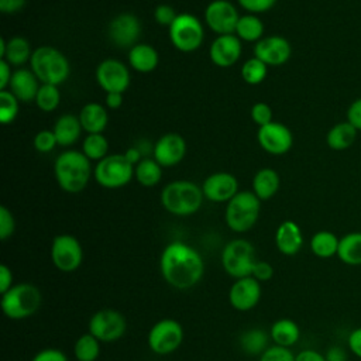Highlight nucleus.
Wrapping results in <instances>:
<instances>
[{"mask_svg": "<svg viewBox=\"0 0 361 361\" xmlns=\"http://www.w3.org/2000/svg\"><path fill=\"white\" fill-rule=\"evenodd\" d=\"M159 268L164 279L171 286L176 289H189L203 276L204 262L193 247L180 241H173L164 248Z\"/></svg>", "mask_w": 361, "mask_h": 361, "instance_id": "1", "label": "nucleus"}, {"mask_svg": "<svg viewBox=\"0 0 361 361\" xmlns=\"http://www.w3.org/2000/svg\"><path fill=\"white\" fill-rule=\"evenodd\" d=\"M54 175L62 190L68 193L82 192L90 180V159L82 151L61 152L54 164Z\"/></svg>", "mask_w": 361, "mask_h": 361, "instance_id": "2", "label": "nucleus"}, {"mask_svg": "<svg viewBox=\"0 0 361 361\" xmlns=\"http://www.w3.org/2000/svg\"><path fill=\"white\" fill-rule=\"evenodd\" d=\"M203 190L190 180H173L161 192V203L166 212L175 216H190L203 203Z\"/></svg>", "mask_w": 361, "mask_h": 361, "instance_id": "3", "label": "nucleus"}, {"mask_svg": "<svg viewBox=\"0 0 361 361\" xmlns=\"http://www.w3.org/2000/svg\"><path fill=\"white\" fill-rule=\"evenodd\" d=\"M30 66L41 83L55 86L63 83L71 73L68 58L49 45H42L32 51Z\"/></svg>", "mask_w": 361, "mask_h": 361, "instance_id": "4", "label": "nucleus"}, {"mask_svg": "<svg viewBox=\"0 0 361 361\" xmlns=\"http://www.w3.org/2000/svg\"><path fill=\"white\" fill-rule=\"evenodd\" d=\"M41 292L28 282L13 285L1 295L0 306L3 313L13 320H21L32 316L41 305Z\"/></svg>", "mask_w": 361, "mask_h": 361, "instance_id": "5", "label": "nucleus"}, {"mask_svg": "<svg viewBox=\"0 0 361 361\" xmlns=\"http://www.w3.org/2000/svg\"><path fill=\"white\" fill-rule=\"evenodd\" d=\"M261 200L254 192L243 190L227 202L224 220L230 230L235 233L248 231L258 220Z\"/></svg>", "mask_w": 361, "mask_h": 361, "instance_id": "6", "label": "nucleus"}, {"mask_svg": "<svg viewBox=\"0 0 361 361\" xmlns=\"http://www.w3.org/2000/svg\"><path fill=\"white\" fill-rule=\"evenodd\" d=\"M255 262V250L248 240H231L221 251V265L235 279L251 276Z\"/></svg>", "mask_w": 361, "mask_h": 361, "instance_id": "7", "label": "nucleus"}, {"mask_svg": "<svg viewBox=\"0 0 361 361\" xmlns=\"http://www.w3.org/2000/svg\"><path fill=\"white\" fill-rule=\"evenodd\" d=\"M134 171L135 166L127 161L124 154H111L96 164L93 176L100 186L118 189L133 179Z\"/></svg>", "mask_w": 361, "mask_h": 361, "instance_id": "8", "label": "nucleus"}, {"mask_svg": "<svg viewBox=\"0 0 361 361\" xmlns=\"http://www.w3.org/2000/svg\"><path fill=\"white\" fill-rule=\"evenodd\" d=\"M204 38V30L200 20L189 13H180L169 27V39L180 52L196 51Z\"/></svg>", "mask_w": 361, "mask_h": 361, "instance_id": "9", "label": "nucleus"}, {"mask_svg": "<svg viewBox=\"0 0 361 361\" xmlns=\"http://www.w3.org/2000/svg\"><path fill=\"white\" fill-rule=\"evenodd\" d=\"M149 348L159 355H166L179 348L183 341V329L173 319H162L157 322L148 333Z\"/></svg>", "mask_w": 361, "mask_h": 361, "instance_id": "10", "label": "nucleus"}, {"mask_svg": "<svg viewBox=\"0 0 361 361\" xmlns=\"http://www.w3.org/2000/svg\"><path fill=\"white\" fill-rule=\"evenodd\" d=\"M126 317L113 309H102L89 320V333L100 343H113L121 338L126 333Z\"/></svg>", "mask_w": 361, "mask_h": 361, "instance_id": "11", "label": "nucleus"}, {"mask_svg": "<svg viewBox=\"0 0 361 361\" xmlns=\"http://www.w3.org/2000/svg\"><path fill=\"white\" fill-rule=\"evenodd\" d=\"M51 259L62 272L76 271L83 259V250L79 240L71 234H59L51 244Z\"/></svg>", "mask_w": 361, "mask_h": 361, "instance_id": "12", "label": "nucleus"}, {"mask_svg": "<svg viewBox=\"0 0 361 361\" xmlns=\"http://www.w3.org/2000/svg\"><path fill=\"white\" fill-rule=\"evenodd\" d=\"M240 20L238 11L228 0H213L204 10V21L207 27L219 35L235 32Z\"/></svg>", "mask_w": 361, "mask_h": 361, "instance_id": "13", "label": "nucleus"}, {"mask_svg": "<svg viewBox=\"0 0 361 361\" xmlns=\"http://www.w3.org/2000/svg\"><path fill=\"white\" fill-rule=\"evenodd\" d=\"M96 80L106 93H124L131 79L127 66L121 61L107 58L97 65Z\"/></svg>", "mask_w": 361, "mask_h": 361, "instance_id": "14", "label": "nucleus"}, {"mask_svg": "<svg viewBox=\"0 0 361 361\" xmlns=\"http://www.w3.org/2000/svg\"><path fill=\"white\" fill-rule=\"evenodd\" d=\"M257 140L261 148L272 155L286 154L293 144L290 130L285 124L276 121H271L269 124L259 127Z\"/></svg>", "mask_w": 361, "mask_h": 361, "instance_id": "15", "label": "nucleus"}, {"mask_svg": "<svg viewBox=\"0 0 361 361\" xmlns=\"http://www.w3.org/2000/svg\"><path fill=\"white\" fill-rule=\"evenodd\" d=\"M109 38L118 48H133L141 34V24L137 16L121 13L109 24Z\"/></svg>", "mask_w": 361, "mask_h": 361, "instance_id": "16", "label": "nucleus"}, {"mask_svg": "<svg viewBox=\"0 0 361 361\" xmlns=\"http://www.w3.org/2000/svg\"><path fill=\"white\" fill-rule=\"evenodd\" d=\"M292 48L286 38L281 35H269L261 38L254 47V56L267 66H281L290 58Z\"/></svg>", "mask_w": 361, "mask_h": 361, "instance_id": "17", "label": "nucleus"}, {"mask_svg": "<svg viewBox=\"0 0 361 361\" xmlns=\"http://www.w3.org/2000/svg\"><path fill=\"white\" fill-rule=\"evenodd\" d=\"M261 299V282L254 276H245L235 279L228 292L230 305L240 310L247 312L258 305Z\"/></svg>", "mask_w": 361, "mask_h": 361, "instance_id": "18", "label": "nucleus"}, {"mask_svg": "<svg viewBox=\"0 0 361 361\" xmlns=\"http://www.w3.org/2000/svg\"><path fill=\"white\" fill-rule=\"evenodd\" d=\"M202 190L204 197L210 202H228L238 193V180L233 173L214 172L204 179Z\"/></svg>", "mask_w": 361, "mask_h": 361, "instance_id": "19", "label": "nucleus"}, {"mask_svg": "<svg viewBox=\"0 0 361 361\" xmlns=\"http://www.w3.org/2000/svg\"><path fill=\"white\" fill-rule=\"evenodd\" d=\"M241 39L234 34L219 35L210 45V61L220 68L233 66L241 56Z\"/></svg>", "mask_w": 361, "mask_h": 361, "instance_id": "20", "label": "nucleus"}, {"mask_svg": "<svg viewBox=\"0 0 361 361\" xmlns=\"http://www.w3.org/2000/svg\"><path fill=\"white\" fill-rule=\"evenodd\" d=\"M154 159L161 166L178 165L186 154V142L182 135L169 133L162 135L154 145Z\"/></svg>", "mask_w": 361, "mask_h": 361, "instance_id": "21", "label": "nucleus"}, {"mask_svg": "<svg viewBox=\"0 0 361 361\" xmlns=\"http://www.w3.org/2000/svg\"><path fill=\"white\" fill-rule=\"evenodd\" d=\"M275 244L279 252H282L283 255L298 254L303 245V235L300 227L292 220L282 221L275 233Z\"/></svg>", "mask_w": 361, "mask_h": 361, "instance_id": "22", "label": "nucleus"}, {"mask_svg": "<svg viewBox=\"0 0 361 361\" xmlns=\"http://www.w3.org/2000/svg\"><path fill=\"white\" fill-rule=\"evenodd\" d=\"M38 78L31 69L20 68L13 72L8 90L20 100V102H31L35 100L38 89Z\"/></svg>", "mask_w": 361, "mask_h": 361, "instance_id": "23", "label": "nucleus"}, {"mask_svg": "<svg viewBox=\"0 0 361 361\" xmlns=\"http://www.w3.org/2000/svg\"><path fill=\"white\" fill-rule=\"evenodd\" d=\"M31 55L30 42L24 37H11L10 39L0 38V59H4L11 66H21L30 62Z\"/></svg>", "mask_w": 361, "mask_h": 361, "instance_id": "24", "label": "nucleus"}, {"mask_svg": "<svg viewBox=\"0 0 361 361\" xmlns=\"http://www.w3.org/2000/svg\"><path fill=\"white\" fill-rule=\"evenodd\" d=\"M79 120L83 131L87 134H100L107 126L109 116L106 109L100 103H87L79 113Z\"/></svg>", "mask_w": 361, "mask_h": 361, "instance_id": "25", "label": "nucleus"}, {"mask_svg": "<svg viewBox=\"0 0 361 361\" xmlns=\"http://www.w3.org/2000/svg\"><path fill=\"white\" fill-rule=\"evenodd\" d=\"M82 124H80V120H79V116H75V114H62L54 124V134L56 137V141H58V145H62V147H68V145H72L75 144L79 137H80V133H82Z\"/></svg>", "mask_w": 361, "mask_h": 361, "instance_id": "26", "label": "nucleus"}, {"mask_svg": "<svg viewBox=\"0 0 361 361\" xmlns=\"http://www.w3.org/2000/svg\"><path fill=\"white\" fill-rule=\"evenodd\" d=\"M128 62L133 69L141 73L152 72L159 62L157 49L149 44H135L128 51Z\"/></svg>", "mask_w": 361, "mask_h": 361, "instance_id": "27", "label": "nucleus"}, {"mask_svg": "<svg viewBox=\"0 0 361 361\" xmlns=\"http://www.w3.org/2000/svg\"><path fill=\"white\" fill-rule=\"evenodd\" d=\"M337 257L345 265H361V231L347 233L340 238Z\"/></svg>", "mask_w": 361, "mask_h": 361, "instance_id": "28", "label": "nucleus"}, {"mask_svg": "<svg viewBox=\"0 0 361 361\" xmlns=\"http://www.w3.org/2000/svg\"><path fill=\"white\" fill-rule=\"evenodd\" d=\"M279 175L271 168L259 169L252 179V192L259 200L271 199L279 189Z\"/></svg>", "mask_w": 361, "mask_h": 361, "instance_id": "29", "label": "nucleus"}, {"mask_svg": "<svg viewBox=\"0 0 361 361\" xmlns=\"http://www.w3.org/2000/svg\"><path fill=\"white\" fill-rule=\"evenodd\" d=\"M357 131L358 130L348 121L338 123L329 130V133L326 135V142L334 151L347 149L355 142Z\"/></svg>", "mask_w": 361, "mask_h": 361, "instance_id": "30", "label": "nucleus"}, {"mask_svg": "<svg viewBox=\"0 0 361 361\" xmlns=\"http://www.w3.org/2000/svg\"><path fill=\"white\" fill-rule=\"evenodd\" d=\"M300 337L299 326L290 319H279L271 326V338L275 345L292 347Z\"/></svg>", "mask_w": 361, "mask_h": 361, "instance_id": "31", "label": "nucleus"}, {"mask_svg": "<svg viewBox=\"0 0 361 361\" xmlns=\"http://www.w3.org/2000/svg\"><path fill=\"white\" fill-rule=\"evenodd\" d=\"M338 241L340 238L334 233L322 230L314 233L313 237L310 238V250L319 258H323V259L331 258L337 255Z\"/></svg>", "mask_w": 361, "mask_h": 361, "instance_id": "32", "label": "nucleus"}, {"mask_svg": "<svg viewBox=\"0 0 361 361\" xmlns=\"http://www.w3.org/2000/svg\"><path fill=\"white\" fill-rule=\"evenodd\" d=\"M235 34L243 41L258 42L264 34V24L255 14L240 16L235 27Z\"/></svg>", "mask_w": 361, "mask_h": 361, "instance_id": "33", "label": "nucleus"}, {"mask_svg": "<svg viewBox=\"0 0 361 361\" xmlns=\"http://www.w3.org/2000/svg\"><path fill=\"white\" fill-rule=\"evenodd\" d=\"M134 176L140 185L145 188H152L162 178V166L155 159L144 158L135 165Z\"/></svg>", "mask_w": 361, "mask_h": 361, "instance_id": "34", "label": "nucleus"}, {"mask_svg": "<svg viewBox=\"0 0 361 361\" xmlns=\"http://www.w3.org/2000/svg\"><path fill=\"white\" fill-rule=\"evenodd\" d=\"M73 354L78 361H96L100 354V341L90 333L82 334L75 341Z\"/></svg>", "mask_w": 361, "mask_h": 361, "instance_id": "35", "label": "nucleus"}, {"mask_svg": "<svg viewBox=\"0 0 361 361\" xmlns=\"http://www.w3.org/2000/svg\"><path fill=\"white\" fill-rule=\"evenodd\" d=\"M241 348L251 355H261L268 348V336L258 329L245 331L240 338Z\"/></svg>", "mask_w": 361, "mask_h": 361, "instance_id": "36", "label": "nucleus"}, {"mask_svg": "<svg viewBox=\"0 0 361 361\" xmlns=\"http://www.w3.org/2000/svg\"><path fill=\"white\" fill-rule=\"evenodd\" d=\"M109 151V142L106 137L100 134H87V137L83 140L82 144V152L90 159V161H100L104 157H107Z\"/></svg>", "mask_w": 361, "mask_h": 361, "instance_id": "37", "label": "nucleus"}, {"mask_svg": "<svg viewBox=\"0 0 361 361\" xmlns=\"http://www.w3.org/2000/svg\"><path fill=\"white\" fill-rule=\"evenodd\" d=\"M61 102V93L58 86L55 85H48L42 83L38 89L37 97H35V104L41 111L49 113L54 111Z\"/></svg>", "mask_w": 361, "mask_h": 361, "instance_id": "38", "label": "nucleus"}, {"mask_svg": "<svg viewBox=\"0 0 361 361\" xmlns=\"http://www.w3.org/2000/svg\"><path fill=\"white\" fill-rule=\"evenodd\" d=\"M267 71H268V66L262 61H259L258 58L254 56V58L247 59L243 63L241 76H243L244 82H247L248 85H258L265 79Z\"/></svg>", "mask_w": 361, "mask_h": 361, "instance_id": "39", "label": "nucleus"}, {"mask_svg": "<svg viewBox=\"0 0 361 361\" xmlns=\"http://www.w3.org/2000/svg\"><path fill=\"white\" fill-rule=\"evenodd\" d=\"M18 99L8 90H0V121L1 124H10L18 114Z\"/></svg>", "mask_w": 361, "mask_h": 361, "instance_id": "40", "label": "nucleus"}, {"mask_svg": "<svg viewBox=\"0 0 361 361\" xmlns=\"http://www.w3.org/2000/svg\"><path fill=\"white\" fill-rule=\"evenodd\" d=\"M259 361H295V355L286 347L271 345L259 355Z\"/></svg>", "mask_w": 361, "mask_h": 361, "instance_id": "41", "label": "nucleus"}, {"mask_svg": "<svg viewBox=\"0 0 361 361\" xmlns=\"http://www.w3.org/2000/svg\"><path fill=\"white\" fill-rule=\"evenodd\" d=\"M32 144H34V148L38 152H49L55 148L58 141H56V137H55L54 131L42 130V131H38L35 134Z\"/></svg>", "mask_w": 361, "mask_h": 361, "instance_id": "42", "label": "nucleus"}, {"mask_svg": "<svg viewBox=\"0 0 361 361\" xmlns=\"http://www.w3.org/2000/svg\"><path fill=\"white\" fill-rule=\"evenodd\" d=\"M251 118L259 127L269 124L272 121V110H271L269 104H267L264 102L255 103L251 107Z\"/></svg>", "mask_w": 361, "mask_h": 361, "instance_id": "43", "label": "nucleus"}, {"mask_svg": "<svg viewBox=\"0 0 361 361\" xmlns=\"http://www.w3.org/2000/svg\"><path fill=\"white\" fill-rule=\"evenodd\" d=\"M14 228H16V221L11 212L6 206H1L0 207V238L3 241L7 240L14 233Z\"/></svg>", "mask_w": 361, "mask_h": 361, "instance_id": "44", "label": "nucleus"}, {"mask_svg": "<svg viewBox=\"0 0 361 361\" xmlns=\"http://www.w3.org/2000/svg\"><path fill=\"white\" fill-rule=\"evenodd\" d=\"M237 1L244 10L250 11L251 14L265 13L271 10L276 3V0H237Z\"/></svg>", "mask_w": 361, "mask_h": 361, "instance_id": "45", "label": "nucleus"}, {"mask_svg": "<svg viewBox=\"0 0 361 361\" xmlns=\"http://www.w3.org/2000/svg\"><path fill=\"white\" fill-rule=\"evenodd\" d=\"M176 16L178 14L175 13V10L171 6H168V4H159L154 10V18L161 25L171 27V24L175 21Z\"/></svg>", "mask_w": 361, "mask_h": 361, "instance_id": "46", "label": "nucleus"}, {"mask_svg": "<svg viewBox=\"0 0 361 361\" xmlns=\"http://www.w3.org/2000/svg\"><path fill=\"white\" fill-rule=\"evenodd\" d=\"M272 275H274V268L267 261H257L251 274V276H254L258 282H267L272 278Z\"/></svg>", "mask_w": 361, "mask_h": 361, "instance_id": "47", "label": "nucleus"}, {"mask_svg": "<svg viewBox=\"0 0 361 361\" xmlns=\"http://www.w3.org/2000/svg\"><path fill=\"white\" fill-rule=\"evenodd\" d=\"M31 361H68V358L61 350L45 348L37 353Z\"/></svg>", "mask_w": 361, "mask_h": 361, "instance_id": "48", "label": "nucleus"}, {"mask_svg": "<svg viewBox=\"0 0 361 361\" xmlns=\"http://www.w3.org/2000/svg\"><path fill=\"white\" fill-rule=\"evenodd\" d=\"M347 121L357 130H361V97L350 104L347 110Z\"/></svg>", "mask_w": 361, "mask_h": 361, "instance_id": "49", "label": "nucleus"}, {"mask_svg": "<svg viewBox=\"0 0 361 361\" xmlns=\"http://www.w3.org/2000/svg\"><path fill=\"white\" fill-rule=\"evenodd\" d=\"M347 345H348L350 351H351L357 358L361 360V327H357V329H354V330L350 333V336H348V338H347Z\"/></svg>", "mask_w": 361, "mask_h": 361, "instance_id": "50", "label": "nucleus"}, {"mask_svg": "<svg viewBox=\"0 0 361 361\" xmlns=\"http://www.w3.org/2000/svg\"><path fill=\"white\" fill-rule=\"evenodd\" d=\"M13 286V272L7 265H0V292L6 293Z\"/></svg>", "mask_w": 361, "mask_h": 361, "instance_id": "51", "label": "nucleus"}, {"mask_svg": "<svg viewBox=\"0 0 361 361\" xmlns=\"http://www.w3.org/2000/svg\"><path fill=\"white\" fill-rule=\"evenodd\" d=\"M11 76H13L11 65L4 59H0V90H4L8 87Z\"/></svg>", "mask_w": 361, "mask_h": 361, "instance_id": "52", "label": "nucleus"}, {"mask_svg": "<svg viewBox=\"0 0 361 361\" xmlns=\"http://www.w3.org/2000/svg\"><path fill=\"white\" fill-rule=\"evenodd\" d=\"M27 0H0V11L6 14H13L25 6Z\"/></svg>", "mask_w": 361, "mask_h": 361, "instance_id": "53", "label": "nucleus"}, {"mask_svg": "<svg viewBox=\"0 0 361 361\" xmlns=\"http://www.w3.org/2000/svg\"><path fill=\"white\" fill-rule=\"evenodd\" d=\"M295 361H326V355L316 350H302L295 355Z\"/></svg>", "mask_w": 361, "mask_h": 361, "instance_id": "54", "label": "nucleus"}, {"mask_svg": "<svg viewBox=\"0 0 361 361\" xmlns=\"http://www.w3.org/2000/svg\"><path fill=\"white\" fill-rule=\"evenodd\" d=\"M123 102H124V99H123V93L113 92V93H107V94H106V106H107L109 109L116 110V109L121 107Z\"/></svg>", "mask_w": 361, "mask_h": 361, "instance_id": "55", "label": "nucleus"}, {"mask_svg": "<svg viewBox=\"0 0 361 361\" xmlns=\"http://www.w3.org/2000/svg\"><path fill=\"white\" fill-rule=\"evenodd\" d=\"M324 355H326V361H345L347 360L345 351L341 347H331V348H329V351Z\"/></svg>", "mask_w": 361, "mask_h": 361, "instance_id": "56", "label": "nucleus"}, {"mask_svg": "<svg viewBox=\"0 0 361 361\" xmlns=\"http://www.w3.org/2000/svg\"><path fill=\"white\" fill-rule=\"evenodd\" d=\"M124 157L127 158V161L130 164H133L134 166L141 161V154H140V149L135 148V147H131L128 148L126 152H124Z\"/></svg>", "mask_w": 361, "mask_h": 361, "instance_id": "57", "label": "nucleus"}]
</instances>
